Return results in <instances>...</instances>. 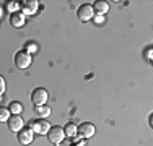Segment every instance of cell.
Segmentation results:
<instances>
[{
	"instance_id": "8992f818",
	"label": "cell",
	"mask_w": 153,
	"mask_h": 146,
	"mask_svg": "<svg viewBox=\"0 0 153 146\" xmlns=\"http://www.w3.org/2000/svg\"><path fill=\"white\" fill-rule=\"evenodd\" d=\"M38 7L39 3L36 2V0H23V2L20 3V8H21V13L26 16V15H34L38 12Z\"/></svg>"
},
{
	"instance_id": "7a4b0ae2",
	"label": "cell",
	"mask_w": 153,
	"mask_h": 146,
	"mask_svg": "<svg viewBox=\"0 0 153 146\" xmlns=\"http://www.w3.org/2000/svg\"><path fill=\"white\" fill-rule=\"evenodd\" d=\"M28 128H31L34 133H39V135H47L51 125L47 120H30L28 123Z\"/></svg>"
},
{
	"instance_id": "8fae6325",
	"label": "cell",
	"mask_w": 153,
	"mask_h": 146,
	"mask_svg": "<svg viewBox=\"0 0 153 146\" xmlns=\"http://www.w3.org/2000/svg\"><path fill=\"white\" fill-rule=\"evenodd\" d=\"M93 10H94V13H98V15H106L109 12V3L108 2H94Z\"/></svg>"
},
{
	"instance_id": "ac0fdd59",
	"label": "cell",
	"mask_w": 153,
	"mask_h": 146,
	"mask_svg": "<svg viewBox=\"0 0 153 146\" xmlns=\"http://www.w3.org/2000/svg\"><path fill=\"white\" fill-rule=\"evenodd\" d=\"M3 93H5V78L0 75V94H3Z\"/></svg>"
},
{
	"instance_id": "3957f363",
	"label": "cell",
	"mask_w": 153,
	"mask_h": 146,
	"mask_svg": "<svg viewBox=\"0 0 153 146\" xmlns=\"http://www.w3.org/2000/svg\"><path fill=\"white\" fill-rule=\"evenodd\" d=\"M31 62H33V55L28 54L26 50H20V52L16 54V57H15L16 67L21 68V70H26V68L31 65Z\"/></svg>"
},
{
	"instance_id": "ba28073f",
	"label": "cell",
	"mask_w": 153,
	"mask_h": 146,
	"mask_svg": "<svg viewBox=\"0 0 153 146\" xmlns=\"http://www.w3.org/2000/svg\"><path fill=\"white\" fill-rule=\"evenodd\" d=\"M7 123H8V128L12 131H15V133H18L20 130H23V125H25L23 119H21L20 115H12L7 120Z\"/></svg>"
},
{
	"instance_id": "d6986e66",
	"label": "cell",
	"mask_w": 153,
	"mask_h": 146,
	"mask_svg": "<svg viewBox=\"0 0 153 146\" xmlns=\"http://www.w3.org/2000/svg\"><path fill=\"white\" fill-rule=\"evenodd\" d=\"M93 20H94V23H103L104 16H103V15H94V16H93Z\"/></svg>"
},
{
	"instance_id": "9a60e30c",
	"label": "cell",
	"mask_w": 153,
	"mask_h": 146,
	"mask_svg": "<svg viewBox=\"0 0 153 146\" xmlns=\"http://www.w3.org/2000/svg\"><path fill=\"white\" fill-rule=\"evenodd\" d=\"M10 119V111L7 107H0V122H7Z\"/></svg>"
},
{
	"instance_id": "52a82bcc",
	"label": "cell",
	"mask_w": 153,
	"mask_h": 146,
	"mask_svg": "<svg viewBox=\"0 0 153 146\" xmlns=\"http://www.w3.org/2000/svg\"><path fill=\"white\" fill-rule=\"evenodd\" d=\"M93 16H94V10L91 5L85 3V5H82L78 8V18L82 21H90V20H93Z\"/></svg>"
},
{
	"instance_id": "30bf717a",
	"label": "cell",
	"mask_w": 153,
	"mask_h": 146,
	"mask_svg": "<svg viewBox=\"0 0 153 146\" xmlns=\"http://www.w3.org/2000/svg\"><path fill=\"white\" fill-rule=\"evenodd\" d=\"M25 20H26V16H25L23 13H20V12L12 13V16H10V23H12V26H15V28H21V26H23Z\"/></svg>"
},
{
	"instance_id": "44dd1931",
	"label": "cell",
	"mask_w": 153,
	"mask_h": 146,
	"mask_svg": "<svg viewBox=\"0 0 153 146\" xmlns=\"http://www.w3.org/2000/svg\"><path fill=\"white\" fill-rule=\"evenodd\" d=\"M145 54H147V58H148V60H152V47H147Z\"/></svg>"
},
{
	"instance_id": "ffe728a7",
	"label": "cell",
	"mask_w": 153,
	"mask_h": 146,
	"mask_svg": "<svg viewBox=\"0 0 153 146\" xmlns=\"http://www.w3.org/2000/svg\"><path fill=\"white\" fill-rule=\"evenodd\" d=\"M59 146H74V141H72V140H65V141H62Z\"/></svg>"
},
{
	"instance_id": "6da1fadb",
	"label": "cell",
	"mask_w": 153,
	"mask_h": 146,
	"mask_svg": "<svg viewBox=\"0 0 153 146\" xmlns=\"http://www.w3.org/2000/svg\"><path fill=\"white\" fill-rule=\"evenodd\" d=\"M47 138H49V141L51 143H54V145H60L62 141H64V138H65V133H64V128L62 127H51L49 131H47Z\"/></svg>"
},
{
	"instance_id": "9c48e42d",
	"label": "cell",
	"mask_w": 153,
	"mask_h": 146,
	"mask_svg": "<svg viewBox=\"0 0 153 146\" xmlns=\"http://www.w3.org/2000/svg\"><path fill=\"white\" fill-rule=\"evenodd\" d=\"M33 138H34V131L31 128H23L18 131V141L21 145H30L33 141Z\"/></svg>"
},
{
	"instance_id": "603a6c76",
	"label": "cell",
	"mask_w": 153,
	"mask_h": 146,
	"mask_svg": "<svg viewBox=\"0 0 153 146\" xmlns=\"http://www.w3.org/2000/svg\"><path fill=\"white\" fill-rule=\"evenodd\" d=\"M0 101H2V94H0Z\"/></svg>"
},
{
	"instance_id": "e0dca14e",
	"label": "cell",
	"mask_w": 153,
	"mask_h": 146,
	"mask_svg": "<svg viewBox=\"0 0 153 146\" xmlns=\"http://www.w3.org/2000/svg\"><path fill=\"white\" fill-rule=\"evenodd\" d=\"M25 50H26L28 54H34L36 50H38V46H36L34 42H28L26 44V49H25Z\"/></svg>"
},
{
	"instance_id": "7c38bea8",
	"label": "cell",
	"mask_w": 153,
	"mask_h": 146,
	"mask_svg": "<svg viewBox=\"0 0 153 146\" xmlns=\"http://www.w3.org/2000/svg\"><path fill=\"white\" fill-rule=\"evenodd\" d=\"M8 111L12 112L13 115H20L21 111H23V105H21V102H18V101H12L8 104Z\"/></svg>"
},
{
	"instance_id": "5b68a950",
	"label": "cell",
	"mask_w": 153,
	"mask_h": 146,
	"mask_svg": "<svg viewBox=\"0 0 153 146\" xmlns=\"http://www.w3.org/2000/svg\"><path fill=\"white\" fill-rule=\"evenodd\" d=\"M96 133V128H94L93 123H82L80 127H76V135H78L80 138H83V140H86V138H91L93 135Z\"/></svg>"
},
{
	"instance_id": "2e32d148",
	"label": "cell",
	"mask_w": 153,
	"mask_h": 146,
	"mask_svg": "<svg viewBox=\"0 0 153 146\" xmlns=\"http://www.w3.org/2000/svg\"><path fill=\"white\" fill-rule=\"evenodd\" d=\"M7 8H8V12L16 13L18 8H20V3H18V2H8V3H7Z\"/></svg>"
},
{
	"instance_id": "4fadbf2b",
	"label": "cell",
	"mask_w": 153,
	"mask_h": 146,
	"mask_svg": "<svg viewBox=\"0 0 153 146\" xmlns=\"http://www.w3.org/2000/svg\"><path fill=\"white\" fill-rule=\"evenodd\" d=\"M64 133L67 135L68 138H74L76 136V125L74 122H68L67 125H65V128H64Z\"/></svg>"
},
{
	"instance_id": "5bb4252c",
	"label": "cell",
	"mask_w": 153,
	"mask_h": 146,
	"mask_svg": "<svg viewBox=\"0 0 153 146\" xmlns=\"http://www.w3.org/2000/svg\"><path fill=\"white\" fill-rule=\"evenodd\" d=\"M36 114H38L41 119H46V117L51 115V107H47V105H36Z\"/></svg>"
},
{
	"instance_id": "7402d4cb",
	"label": "cell",
	"mask_w": 153,
	"mask_h": 146,
	"mask_svg": "<svg viewBox=\"0 0 153 146\" xmlns=\"http://www.w3.org/2000/svg\"><path fill=\"white\" fill-rule=\"evenodd\" d=\"M2 13H3V10H2V7H0V18H2Z\"/></svg>"
},
{
	"instance_id": "277c9868",
	"label": "cell",
	"mask_w": 153,
	"mask_h": 146,
	"mask_svg": "<svg viewBox=\"0 0 153 146\" xmlns=\"http://www.w3.org/2000/svg\"><path fill=\"white\" fill-rule=\"evenodd\" d=\"M47 99H49V94L44 88H36L31 94V101L34 105H46Z\"/></svg>"
}]
</instances>
